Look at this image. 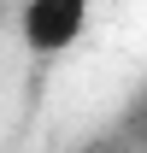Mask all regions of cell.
<instances>
[{
    "instance_id": "cell-1",
    "label": "cell",
    "mask_w": 147,
    "mask_h": 153,
    "mask_svg": "<svg viewBox=\"0 0 147 153\" xmlns=\"http://www.w3.org/2000/svg\"><path fill=\"white\" fill-rule=\"evenodd\" d=\"M82 24H88V6L82 0H30L18 12V30H24V41L36 53H65L82 36Z\"/></svg>"
}]
</instances>
